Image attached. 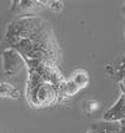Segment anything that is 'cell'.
<instances>
[{
	"instance_id": "1",
	"label": "cell",
	"mask_w": 125,
	"mask_h": 133,
	"mask_svg": "<svg viewBox=\"0 0 125 133\" xmlns=\"http://www.w3.org/2000/svg\"><path fill=\"white\" fill-rule=\"evenodd\" d=\"M5 42L25 60L58 66L60 49L51 25L38 16L19 17L8 25Z\"/></svg>"
},
{
	"instance_id": "2",
	"label": "cell",
	"mask_w": 125,
	"mask_h": 133,
	"mask_svg": "<svg viewBox=\"0 0 125 133\" xmlns=\"http://www.w3.org/2000/svg\"><path fill=\"white\" fill-rule=\"evenodd\" d=\"M26 97L31 106L48 107L58 102V88L49 82H41L36 86L26 87Z\"/></svg>"
},
{
	"instance_id": "3",
	"label": "cell",
	"mask_w": 125,
	"mask_h": 133,
	"mask_svg": "<svg viewBox=\"0 0 125 133\" xmlns=\"http://www.w3.org/2000/svg\"><path fill=\"white\" fill-rule=\"evenodd\" d=\"M26 67L24 58L14 49H5L3 51V70L6 77H14Z\"/></svg>"
},
{
	"instance_id": "4",
	"label": "cell",
	"mask_w": 125,
	"mask_h": 133,
	"mask_svg": "<svg viewBox=\"0 0 125 133\" xmlns=\"http://www.w3.org/2000/svg\"><path fill=\"white\" fill-rule=\"evenodd\" d=\"M4 97L19 99L21 96H20V92L13 86L11 83H9V82H1L0 83V98H4Z\"/></svg>"
},
{
	"instance_id": "5",
	"label": "cell",
	"mask_w": 125,
	"mask_h": 133,
	"mask_svg": "<svg viewBox=\"0 0 125 133\" xmlns=\"http://www.w3.org/2000/svg\"><path fill=\"white\" fill-rule=\"evenodd\" d=\"M69 80H72V81L74 82V85H75L79 90H81V88L88 86V83H89V75H88V72L84 71V70H76Z\"/></svg>"
},
{
	"instance_id": "6",
	"label": "cell",
	"mask_w": 125,
	"mask_h": 133,
	"mask_svg": "<svg viewBox=\"0 0 125 133\" xmlns=\"http://www.w3.org/2000/svg\"><path fill=\"white\" fill-rule=\"evenodd\" d=\"M0 133H6L5 131H4V128L1 127V126H0Z\"/></svg>"
},
{
	"instance_id": "7",
	"label": "cell",
	"mask_w": 125,
	"mask_h": 133,
	"mask_svg": "<svg viewBox=\"0 0 125 133\" xmlns=\"http://www.w3.org/2000/svg\"><path fill=\"white\" fill-rule=\"evenodd\" d=\"M124 12H125V8H124Z\"/></svg>"
}]
</instances>
